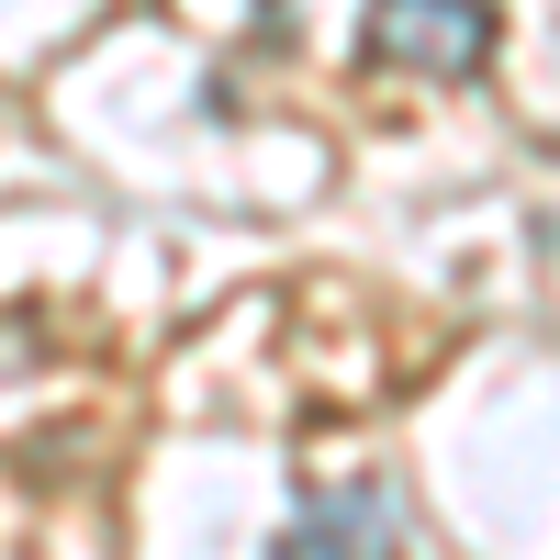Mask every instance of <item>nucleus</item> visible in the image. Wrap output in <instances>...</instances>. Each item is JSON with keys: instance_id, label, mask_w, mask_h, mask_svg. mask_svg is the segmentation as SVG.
I'll use <instances>...</instances> for the list:
<instances>
[{"instance_id": "obj_1", "label": "nucleus", "mask_w": 560, "mask_h": 560, "mask_svg": "<svg viewBox=\"0 0 560 560\" xmlns=\"http://www.w3.org/2000/svg\"><path fill=\"white\" fill-rule=\"evenodd\" d=\"M504 34V0H370L359 57L393 79H482Z\"/></svg>"}, {"instance_id": "obj_2", "label": "nucleus", "mask_w": 560, "mask_h": 560, "mask_svg": "<svg viewBox=\"0 0 560 560\" xmlns=\"http://www.w3.org/2000/svg\"><path fill=\"white\" fill-rule=\"evenodd\" d=\"M393 538H404V504L382 482H337V493L292 504V527L269 538V560H393Z\"/></svg>"}]
</instances>
